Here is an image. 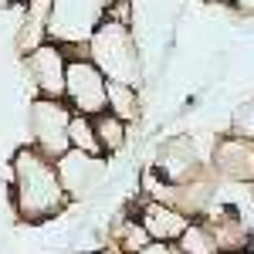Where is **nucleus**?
<instances>
[{"instance_id": "nucleus-1", "label": "nucleus", "mask_w": 254, "mask_h": 254, "mask_svg": "<svg viewBox=\"0 0 254 254\" xmlns=\"http://www.w3.org/2000/svg\"><path fill=\"white\" fill-rule=\"evenodd\" d=\"M71 200L64 193L55 170V159L38 153L31 142L17 146L10 156V207L17 210L24 224H44L68 207Z\"/></svg>"}, {"instance_id": "nucleus-2", "label": "nucleus", "mask_w": 254, "mask_h": 254, "mask_svg": "<svg viewBox=\"0 0 254 254\" xmlns=\"http://www.w3.org/2000/svg\"><path fill=\"white\" fill-rule=\"evenodd\" d=\"M88 58L109 81H126V85H139L142 75V58H139V44L132 27L116 24V20H98L92 38L85 44Z\"/></svg>"}, {"instance_id": "nucleus-3", "label": "nucleus", "mask_w": 254, "mask_h": 254, "mask_svg": "<svg viewBox=\"0 0 254 254\" xmlns=\"http://www.w3.org/2000/svg\"><path fill=\"white\" fill-rule=\"evenodd\" d=\"M71 105L64 98H31L27 102V139L31 146L48 159L64 156L68 146V126H71Z\"/></svg>"}, {"instance_id": "nucleus-4", "label": "nucleus", "mask_w": 254, "mask_h": 254, "mask_svg": "<svg viewBox=\"0 0 254 254\" xmlns=\"http://www.w3.org/2000/svg\"><path fill=\"white\" fill-rule=\"evenodd\" d=\"M68 71H64V102L78 116H102L105 112V75L98 71L85 48H64Z\"/></svg>"}, {"instance_id": "nucleus-5", "label": "nucleus", "mask_w": 254, "mask_h": 254, "mask_svg": "<svg viewBox=\"0 0 254 254\" xmlns=\"http://www.w3.org/2000/svg\"><path fill=\"white\" fill-rule=\"evenodd\" d=\"M55 170H58V180L71 203L75 200H92L109 183V159L92 156V153H78V149H68L64 156H58Z\"/></svg>"}, {"instance_id": "nucleus-6", "label": "nucleus", "mask_w": 254, "mask_h": 254, "mask_svg": "<svg viewBox=\"0 0 254 254\" xmlns=\"http://www.w3.org/2000/svg\"><path fill=\"white\" fill-rule=\"evenodd\" d=\"M20 68L27 81L34 85V98H64V71H68V51L44 41L38 51H31L27 58H20Z\"/></svg>"}, {"instance_id": "nucleus-7", "label": "nucleus", "mask_w": 254, "mask_h": 254, "mask_svg": "<svg viewBox=\"0 0 254 254\" xmlns=\"http://www.w3.org/2000/svg\"><path fill=\"white\" fill-rule=\"evenodd\" d=\"M207 166L214 170L220 183H237V187H254V142L224 132L214 139V149L207 156Z\"/></svg>"}, {"instance_id": "nucleus-8", "label": "nucleus", "mask_w": 254, "mask_h": 254, "mask_svg": "<svg viewBox=\"0 0 254 254\" xmlns=\"http://www.w3.org/2000/svg\"><path fill=\"white\" fill-rule=\"evenodd\" d=\"M203 170H207V156H200V149L190 136H170L153 159V173L166 183H187Z\"/></svg>"}, {"instance_id": "nucleus-9", "label": "nucleus", "mask_w": 254, "mask_h": 254, "mask_svg": "<svg viewBox=\"0 0 254 254\" xmlns=\"http://www.w3.org/2000/svg\"><path fill=\"white\" fill-rule=\"evenodd\" d=\"M210 237H214L220 254H241L251 248V231L244 224V214H237L234 207H210L203 217H196Z\"/></svg>"}, {"instance_id": "nucleus-10", "label": "nucleus", "mask_w": 254, "mask_h": 254, "mask_svg": "<svg viewBox=\"0 0 254 254\" xmlns=\"http://www.w3.org/2000/svg\"><path fill=\"white\" fill-rule=\"evenodd\" d=\"M136 220L146 227L149 241H166V244H176L180 234L187 231V224H190L187 214H180L176 207L163 203V200H149V196H142V203H139V210H136Z\"/></svg>"}, {"instance_id": "nucleus-11", "label": "nucleus", "mask_w": 254, "mask_h": 254, "mask_svg": "<svg viewBox=\"0 0 254 254\" xmlns=\"http://www.w3.org/2000/svg\"><path fill=\"white\" fill-rule=\"evenodd\" d=\"M105 112H112L122 122H139L142 116V102H139L136 85H126V81H105Z\"/></svg>"}, {"instance_id": "nucleus-12", "label": "nucleus", "mask_w": 254, "mask_h": 254, "mask_svg": "<svg viewBox=\"0 0 254 254\" xmlns=\"http://www.w3.org/2000/svg\"><path fill=\"white\" fill-rule=\"evenodd\" d=\"M95 122V139H98V153L109 159L116 156V153H122L126 146H129V122H122V119H116L112 112H102V116L92 119Z\"/></svg>"}, {"instance_id": "nucleus-13", "label": "nucleus", "mask_w": 254, "mask_h": 254, "mask_svg": "<svg viewBox=\"0 0 254 254\" xmlns=\"http://www.w3.org/2000/svg\"><path fill=\"white\" fill-rule=\"evenodd\" d=\"M109 244L119 248L122 254H139L146 244H149V234H146V227L136 220V214H122L109 227Z\"/></svg>"}, {"instance_id": "nucleus-14", "label": "nucleus", "mask_w": 254, "mask_h": 254, "mask_svg": "<svg viewBox=\"0 0 254 254\" xmlns=\"http://www.w3.org/2000/svg\"><path fill=\"white\" fill-rule=\"evenodd\" d=\"M68 146L78 149V153H92V156H102L98 153V139H95V122L92 116H71V126H68Z\"/></svg>"}, {"instance_id": "nucleus-15", "label": "nucleus", "mask_w": 254, "mask_h": 254, "mask_svg": "<svg viewBox=\"0 0 254 254\" xmlns=\"http://www.w3.org/2000/svg\"><path fill=\"white\" fill-rule=\"evenodd\" d=\"M176 248H180V254H220L217 244H214V237H210V231H207L200 220H190V224H187V231L180 234Z\"/></svg>"}, {"instance_id": "nucleus-16", "label": "nucleus", "mask_w": 254, "mask_h": 254, "mask_svg": "<svg viewBox=\"0 0 254 254\" xmlns=\"http://www.w3.org/2000/svg\"><path fill=\"white\" fill-rule=\"evenodd\" d=\"M227 132H234V136L254 142V98L241 102V105L234 109V116H231V129H227Z\"/></svg>"}, {"instance_id": "nucleus-17", "label": "nucleus", "mask_w": 254, "mask_h": 254, "mask_svg": "<svg viewBox=\"0 0 254 254\" xmlns=\"http://www.w3.org/2000/svg\"><path fill=\"white\" fill-rule=\"evenodd\" d=\"M139 254H180V248L176 244H166V241H149Z\"/></svg>"}, {"instance_id": "nucleus-18", "label": "nucleus", "mask_w": 254, "mask_h": 254, "mask_svg": "<svg viewBox=\"0 0 254 254\" xmlns=\"http://www.w3.org/2000/svg\"><path fill=\"white\" fill-rule=\"evenodd\" d=\"M231 7L244 17H254V0H231Z\"/></svg>"}, {"instance_id": "nucleus-19", "label": "nucleus", "mask_w": 254, "mask_h": 254, "mask_svg": "<svg viewBox=\"0 0 254 254\" xmlns=\"http://www.w3.org/2000/svg\"><path fill=\"white\" fill-rule=\"evenodd\" d=\"M24 0H0V10H7V7H20Z\"/></svg>"}, {"instance_id": "nucleus-20", "label": "nucleus", "mask_w": 254, "mask_h": 254, "mask_svg": "<svg viewBox=\"0 0 254 254\" xmlns=\"http://www.w3.org/2000/svg\"><path fill=\"white\" fill-rule=\"evenodd\" d=\"M217 3H231V0H217Z\"/></svg>"}, {"instance_id": "nucleus-21", "label": "nucleus", "mask_w": 254, "mask_h": 254, "mask_svg": "<svg viewBox=\"0 0 254 254\" xmlns=\"http://www.w3.org/2000/svg\"><path fill=\"white\" fill-rule=\"evenodd\" d=\"M241 254H251V251H241Z\"/></svg>"}]
</instances>
